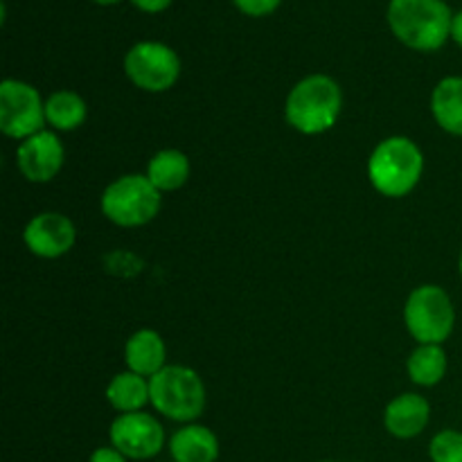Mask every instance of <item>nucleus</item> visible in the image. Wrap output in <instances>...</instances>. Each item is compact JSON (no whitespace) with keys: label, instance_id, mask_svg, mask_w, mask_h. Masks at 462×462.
Returning <instances> with one entry per match:
<instances>
[{"label":"nucleus","instance_id":"obj_1","mask_svg":"<svg viewBox=\"0 0 462 462\" xmlns=\"http://www.w3.org/2000/svg\"><path fill=\"white\" fill-rule=\"evenodd\" d=\"M341 111L343 90L328 75H310L300 79L284 104L287 122L305 135H319L332 129Z\"/></svg>","mask_w":462,"mask_h":462},{"label":"nucleus","instance_id":"obj_2","mask_svg":"<svg viewBox=\"0 0 462 462\" xmlns=\"http://www.w3.org/2000/svg\"><path fill=\"white\" fill-rule=\"evenodd\" d=\"M388 23L404 45L433 52L451 36L454 16L445 0H391Z\"/></svg>","mask_w":462,"mask_h":462},{"label":"nucleus","instance_id":"obj_3","mask_svg":"<svg viewBox=\"0 0 462 462\" xmlns=\"http://www.w3.org/2000/svg\"><path fill=\"white\" fill-rule=\"evenodd\" d=\"M424 171L422 149L404 135L379 143L368 161V179L379 194L391 199L413 192Z\"/></svg>","mask_w":462,"mask_h":462},{"label":"nucleus","instance_id":"obj_4","mask_svg":"<svg viewBox=\"0 0 462 462\" xmlns=\"http://www.w3.org/2000/svg\"><path fill=\"white\" fill-rule=\"evenodd\" d=\"M152 406L167 420L192 424L206 409V386L197 370L165 365L149 379Z\"/></svg>","mask_w":462,"mask_h":462},{"label":"nucleus","instance_id":"obj_5","mask_svg":"<svg viewBox=\"0 0 462 462\" xmlns=\"http://www.w3.org/2000/svg\"><path fill=\"white\" fill-rule=\"evenodd\" d=\"M99 206L111 224L138 228L156 219L162 206V192L147 174H125L104 189Z\"/></svg>","mask_w":462,"mask_h":462},{"label":"nucleus","instance_id":"obj_6","mask_svg":"<svg viewBox=\"0 0 462 462\" xmlns=\"http://www.w3.org/2000/svg\"><path fill=\"white\" fill-rule=\"evenodd\" d=\"M404 323L418 343L442 346L456 328V307L451 296L438 284H422L411 291L406 300Z\"/></svg>","mask_w":462,"mask_h":462},{"label":"nucleus","instance_id":"obj_7","mask_svg":"<svg viewBox=\"0 0 462 462\" xmlns=\"http://www.w3.org/2000/svg\"><path fill=\"white\" fill-rule=\"evenodd\" d=\"M125 72L131 84L147 93H165L179 81L180 59L170 45L158 41L135 43L125 57Z\"/></svg>","mask_w":462,"mask_h":462},{"label":"nucleus","instance_id":"obj_8","mask_svg":"<svg viewBox=\"0 0 462 462\" xmlns=\"http://www.w3.org/2000/svg\"><path fill=\"white\" fill-rule=\"evenodd\" d=\"M45 102L32 84L5 79L0 84V131L7 138L27 140L45 126Z\"/></svg>","mask_w":462,"mask_h":462},{"label":"nucleus","instance_id":"obj_9","mask_svg":"<svg viewBox=\"0 0 462 462\" xmlns=\"http://www.w3.org/2000/svg\"><path fill=\"white\" fill-rule=\"evenodd\" d=\"M111 447L131 460H149L165 447V429L152 413H120L111 424Z\"/></svg>","mask_w":462,"mask_h":462},{"label":"nucleus","instance_id":"obj_10","mask_svg":"<svg viewBox=\"0 0 462 462\" xmlns=\"http://www.w3.org/2000/svg\"><path fill=\"white\" fill-rule=\"evenodd\" d=\"M23 239L36 257L57 260L72 251L77 242V228L72 219H68L61 212H41L27 221Z\"/></svg>","mask_w":462,"mask_h":462},{"label":"nucleus","instance_id":"obj_11","mask_svg":"<svg viewBox=\"0 0 462 462\" xmlns=\"http://www.w3.org/2000/svg\"><path fill=\"white\" fill-rule=\"evenodd\" d=\"M66 149L54 131H39L16 149V165L30 183H48L61 171Z\"/></svg>","mask_w":462,"mask_h":462},{"label":"nucleus","instance_id":"obj_12","mask_svg":"<svg viewBox=\"0 0 462 462\" xmlns=\"http://www.w3.org/2000/svg\"><path fill=\"white\" fill-rule=\"evenodd\" d=\"M429 420H431V404L427 397L418 395V393L397 395L395 400L388 402L386 411H383L386 431L400 440H411V438L420 436L427 429Z\"/></svg>","mask_w":462,"mask_h":462},{"label":"nucleus","instance_id":"obj_13","mask_svg":"<svg viewBox=\"0 0 462 462\" xmlns=\"http://www.w3.org/2000/svg\"><path fill=\"white\" fill-rule=\"evenodd\" d=\"M165 361L167 347L161 334L153 329H138L135 334H131L125 346V364L131 373L152 379L153 374L165 368Z\"/></svg>","mask_w":462,"mask_h":462},{"label":"nucleus","instance_id":"obj_14","mask_svg":"<svg viewBox=\"0 0 462 462\" xmlns=\"http://www.w3.org/2000/svg\"><path fill=\"white\" fill-rule=\"evenodd\" d=\"M170 454L176 462H215L219 458V440L203 424H185L171 436Z\"/></svg>","mask_w":462,"mask_h":462},{"label":"nucleus","instance_id":"obj_15","mask_svg":"<svg viewBox=\"0 0 462 462\" xmlns=\"http://www.w3.org/2000/svg\"><path fill=\"white\" fill-rule=\"evenodd\" d=\"M431 113L442 131L462 138V77H445L433 88Z\"/></svg>","mask_w":462,"mask_h":462},{"label":"nucleus","instance_id":"obj_16","mask_svg":"<svg viewBox=\"0 0 462 462\" xmlns=\"http://www.w3.org/2000/svg\"><path fill=\"white\" fill-rule=\"evenodd\" d=\"M106 402L117 413H138L152 402L149 379L131 370L116 374L106 386Z\"/></svg>","mask_w":462,"mask_h":462},{"label":"nucleus","instance_id":"obj_17","mask_svg":"<svg viewBox=\"0 0 462 462\" xmlns=\"http://www.w3.org/2000/svg\"><path fill=\"white\" fill-rule=\"evenodd\" d=\"M447 368H449V359H447L445 347L436 343H420L406 361L411 382L424 388L438 386L445 379Z\"/></svg>","mask_w":462,"mask_h":462},{"label":"nucleus","instance_id":"obj_18","mask_svg":"<svg viewBox=\"0 0 462 462\" xmlns=\"http://www.w3.org/2000/svg\"><path fill=\"white\" fill-rule=\"evenodd\" d=\"M189 158L179 149H162L149 161L147 179L156 185L161 192H174L180 189L189 179Z\"/></svg>","mask_w":462,"mask_h":462},{"label":"nucleus","instance_id":"obj_19","mask_svg":"<svg viewBox=\"0 0 462 462\" xmlns=\"http://www.w3.org/2000/svg\"><path fill=\"white\" fill-rule=\"evenodd\" d=\"M88 116L84 97L72 90H57L45 99V120L54 131L79 129Z\"/></svg>","mask_w":462,"mask_h":462},{"label":"nucleus","instance_id":"obj_20","mask_svg":"<svg viewBox=\"0 0 462 462\" xmlns=\"http://www.w3.org/2000/svg\"><path fill=\"white\" fill-rule=\"evenodd\" d=\"M429 456L433 462H462V431L445 429L436 433L429 445Z\"/></svg>","mask_w":462,"mask_h":462},{"label":"nucleus","instance_id":"obj_21","mask_svg":"<svg viewBox=\"0 0 462 462\" xmlns=\"http://www.w3.org/2000/svg\"><path fill=\"white\" fill-rule=\"evenodd\" d=\"M235 5L248 16H266L278 9L280 0H235Z\"/></svg>","mask_w":462,"mask_h":462},{"label":"nucleus","instance_id":"obj_22","mask_svg":"<svg viewBox=\"0 0 462 462\" xmlns=\"http://www.w3.org/2000/svg\"><path fill=\"white\" fill-rule=\"evenodd\" d=\"M88 462H126V456L120 454L116 447H99L90 454Z\"/></svg>","mask_w":462,"mask_h":462},{"label":"nucleus","instance_id":"obj_23","mask_svg":"<svg viewBox=\"0 0 462 462\" xmlns=\"http://www.w3.org/2000/svg\"><path fill=\"white\" fill-rule=\"evenodd\" d=\"M171 0H134V5L138 9H143V12H149V14H156V12H162V9L170 7Z\"/></svg>","mask_w":462,"mask_h":462},{"label":"nucleus","instance_id":"obj_24","mask_svg":"<svg viewBox=\"0 0 462 462\" xmlns=\"http://www.w3.org/2000/svg\"><path fill=\"white\" fill-rule=\"evenodd\" d=\"M451 39L462 48V12L454 16V23H451Z\"/></svg>","mask_w":462,"mask_h":462},{"label":"nucleus","instance_id":"obj_25","mask_svg":"<svg viewBox=\"0 0 462 462\" xmlns=\"http://www.w3.org/2000/svg\"><path fill=\"white\" fill-rule=\"evenodd\" d=\"M95 3H99V5H116V3H120V0H95Z\"/></svg>","mask_w":462,"mask_h":462},{"label":"nucleus","instance_id":"obj_26","mask_svg":"<svg viewBox=\"0 0 462 462\" xmlns=\"http://www.w3.org/2000/svg\"><path fill=\"white\" fill-rule=\"evenodd\" d=\"M458 271H460V278H462V251H460V257H458Z\"/></svg>","mask_w":462,"mask_h":462}]
</instances>
